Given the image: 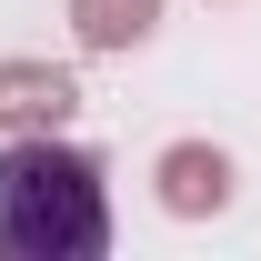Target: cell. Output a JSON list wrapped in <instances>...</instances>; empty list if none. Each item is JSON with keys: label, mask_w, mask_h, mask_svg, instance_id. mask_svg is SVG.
Masks as SVG:
<instances>
[{"label": "cell", "mask_w": 261, "mask_h": 261, "mask_svg": "<svg viewBox=\"0 0 261 261\" xmlns=\"http://www.w3.org/2000/svg\"><path fill=\"white\" fill-rule=\"evenodd\" d=\"M111 251V181L100 151L61 130L0 141V261H100Z\"/></svg>", "instance_id": "obj_1"}, {"label": "cell", "mask_w": 261, "mask_h": 261, "mask_svg": "<svg viewBox=\"0 0 261 261\" xmlns=\"http://www.w3.org/2000/svg\"><path fill=\"white\" fill-rule=\"evenodd\" d=\"M161 31V0H70V40L81 50H141Z\"/></svg>", "instance_id": "obj_4"}, {"label": "cell", "mask_w": 261, "mask_h": 261, "mask_svg": "<svg viewBox=\"0 0 261 261\" xmlns=\"http://www.w3.org/2000/svg\"><path fill=\"white\" fill-rule=\"evenodd\" d=\"M81 111V81L61 61H0V141H20V130H61Z\"/></svg>", "instance_id": "obj_3"}, {"label": "cell", "mask_w": 261, "mask_h": 261, "mask_svg": "<svg viewBox=\"0 0 261 261\" xmlns=\"http://www.w3.org/2000/svg\"><path fill=\"white\" fill-rule=\"evenodd\" d=\"M231 191H241V171H231L221 141H171L161 161H151V201H161L171 221H221Z\"/></svg>", "instance_id": "obj_2"}]
</instances>
